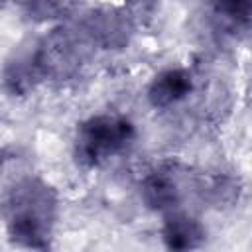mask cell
Masks as SVG:
<instances>
[{"instance_id":"cell-6","label":"cell","mask_w":252,"mask_h":252,"mask_svg":"<svg viewBox=\"0 0 252 252\" xmlns=\"http://www.w3.org/2000/svg\"><path fill=\"white\" fill-rule=\"evenodd\" d=\"M142 201L152 211H163L169 213L179 205L181 191L171 171L167 169H156L148 173L140 185Z\"/></svg>"},{"instance_id":"cell-9","label":"cell","mask_w":252,"mask_h":252,"mask_svg":"<svg viewBox=\"0 0 252 252\" xmlns=\"http://www.w3.org/2000/svg\"><path fill=\"white\" fill-rule=\"evenodd\" d=\"M75 0H24L26 12L35 22H49L63 18L73 8Z\"/></svg>"},{"instance_id":"cell-7","label":"cell","mask_w":252,"mask_h":252,"mask_svg":"<svg viewBox=\"0 0 252 252\" xmlns=\"http://www.w3.org/2000/svg\"><path fill=\"white\" fill-rule=\"evenodd\" d=\"M205 234L207 232H205L203 224L187 213L169 211V215L165 217L163 226H161V238H163L165 246L171 250L199 248L205 240Z\"/></svg>"},{"instance_id":"cell-2","label":"cell","mask_w":252,"mask_h":252,"mask_svg":"<svg viewBox=\"0 0 252 252\" xmlns=\"http://www.w3.org/2000/svg\"><path fill=\"white\" fill-rule=\"evenodd\" d=\"M136 138L134 124L120 114H96L81 122L75 134V158L85 167H96L124 152Z\"/></svg>"},{"instance_id":"cell-5","label":"cell","mask_w":252,"mask_h":252,"mask_svg":"<svg viewBox=\"0 0 252 252\" xmlns=\"http://www.w3.org/2000/svg\"><path fill=\"white\" fill-rule=\"evenodd\" d=\"M193 91V77L187 69H165L154 77L148 87V100L154 108L177 104Z\"/></svg>"},{"instance_id":"cell-8","label":"cell","mask_w":252,"mask_h":252,"mask_svg":"<svg viewBox=\"0 0 252 252\" xmlns=\"http://www.w3.org/2000/svg\"><path fill=\"white\" fill-rule=\"evenodd\" d=\"M215 14L228 28L252 35V0H215Z\"/></svg>"},{"instance_id":"cell-1","label":"cell","mask_w":252,"mask_h":252,"mask_svg":"<svg viewBox=\"0 0 252 252\" xmlns=\"http://www.w3.org/2000/svg\"><path fill=\"white\" fill-rule=\"evenodd\" d=\"M57 213L55 191L37 177L18 179L6 193L4 219L14 242L28 248H47Z\"/></svg>"},{"instance_id":"cell-4","label":"cell","mask_w":252,"mask_h":252,"mask_svg":"<svg viewBox=\"0 0 252 252\" xmlns=\"http://www.w3.org/2000/svg\"><path fill=\"white\" fill-rule=\"evenodd\" d=\"M83 33L96 45L110 49V47H122L128 41V35L132 32L130 18L116 10H93L83 20Z\"/></svg>"},{"instance_id":"cell-3","label":"cell","mask_w":252,"mask_h":252,"mask_svg":"<svg viewBox=\"0 0 252 252\" xmlns=\"http://www.w3.org/2000/svg\"><path fill=\"white\" fill-rule=\"evenodd\" d=\"M85 57V45L77 33L67 28H57L32 55V61L41 79H67L71 77Z\"/></svg>"}]
</instances>
